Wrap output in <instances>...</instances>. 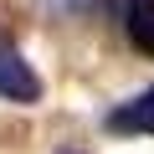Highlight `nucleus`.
Masks as SVG:
<instances>
[{
    "label": "nucleus",
    "mask_w": 154,
    "mask_h": 154,
    "mask_svg": "<svg viewBox=\"0 0 154 154\" xmlns=\"http://www.w3.org/2000/svg\"><path fill=\"white\" fill-rule=\"evenodd\" d=\"M108 128L113 134H154V88H144L139 98L118 103L108 113Z\"/></svg>",
    "instance_id": "2"
},
{
    "label": "nucleus",
    "mask_w": 154,
    "mask_h": 154,
    "mask_svg": "<svg viewBox=\"0 0 154 154\" xmlns=\"http://www.w3.org/2000/svg\"><path fill=\"white\" fill-rule=\"evenodd\" d=\"M0 98L5 103H36L41 98V77L31 72V62L21 57V46L11 36H0Z\"/></svg>",
    "instance_id": "1"
},
{
    "label": "nucleus",
    "mask_w": 154,
    "mask_h": 154,
    "mask_svg": "<svg viewBox=\"0 0 154 154\" xmlns=\"http://www.w3.org/2000/svg\"><path fill=\"white\" fill-rule=\"evenodd\" d=\"M123 36L134 51L154 57V0H123Z\"/></svg>",
    "instance_id": "3"
}]
</instances>
